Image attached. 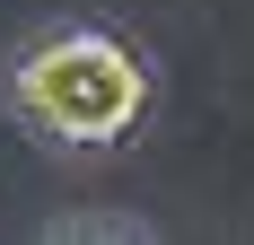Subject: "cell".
I'll return each mask as SVG.
<instances>
[{
  "instance_id": "cell-1",
  "label": "cell",
  "mask_w": 254,
  "mask_h": 245,
  "mask_svg": "<svg viewBox=\"0 0 254 245\" xmlns=\"http://www.w3.org/2000/svg\"><path fill=\"white\" fill-rule=\"evenodd\" d=\"M9 105L62 149H123L149 114V61L105 26H62L18 53Z\"/></svg>"
}]
</instances>
